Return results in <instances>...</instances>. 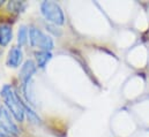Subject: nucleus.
Wrapping results in <instances>:
<instances>
[{
	"label": "nucleus",
	"instance_id": "5",
	"mask_svg": "<svg viewBox=\"0 0 149 137\" xmlns=\"http://www.w3.org/2000/svg\"><path fill=\"white\" fill-rule=\"evenodd\" d=\"M22 61V50L19 46H14L10 48L7 58V65L9 67H17Z\"/></svg>",
	"mask_w": 149,
	"mask_h": 137
},
{
	"label": "nucleus",
	"instance_id": "7",
	"mask_svg": "<svg viewBox=\"0 0 149 137\" xmlns=\"http://www.w3.org/2000/svg\"><path fill=\"white\" fill-rule=\"evenodd\" d=\"M12 39V28L8 24L0 26V45L6 46Z\"/></svg>",
	"mask_w": 149,
	"mask_h": 137
},
{
	"label": "nucleus",
	"instance_id": "11",
	"mask_svg": "<svg viewBox=\"0 0 149 137\" xmlns=\"http://www.w3.org/2000/svg\"><path fill=\"white\" fill-rule=\"evenodd\" d=\"M0 53H1V50H0Z\"/></svg>",
	"mask_w": 149,
	"mask_h": 137
},
{
	"label": "nucleus",
	"instance_id": "2",
	"mask_svg": "<svg viewBox=\"0 0 149 137\" xmlns=\"http://www.w3.org/2000/svg\"><path fill=\"white\" fill-rule=\"evenodd\" d=\"M42 14L45 16V19L54 24H63L65 21L64 13L60 8V6L54 1H44L40 5Z\"/></svg>",
	"mask_w": 149,
	"mask_h": 137
},
{
	"label": "nucleus",
	"instance_id": "6",
	"mask_svg": "<svg viewBox=\"0 0 149 137\" xmlns=\"http://www.w3.org/2000/svg\"><path fill=\"white\" fill-rule=\"evenodd\" d=\"M36 71V65L34 61L31 60H28L24 62V65L22 66L21 68V78L23 80V82H28L30 81L31 76L34 75V73Z\"/></svg>",
	"mask_w": 149,
	"mask_h": 137
},
{
	"label": "nucleus",
	"instance_id": "8",
	"mask_svg": "<svg viewBox=\"0 0 149 137\" xmlns=\"http://www.w3.org/2000/svg\"><path fill=\"white\" fill-rule=\"evenodd\" d=\"M51 58H52V54L49 51H40V52L36 53V60H37L38 67L44 68L46 66V64L51 60Z\"/></svg>",
	"mask_w": 149,
	"mask_h": 137
},
{
	"label": "nucleus",
	"instance_id": "9",
	"mask_svg": "<svg viewBox=\"0 0 149 137\" xmlns=\"http://www.w3.org/2000/svg\"><path fill=\"white\" fill-rule=\"evenodd\" d=\"M27 39H28V29L26 26H21L19 29V35H17V42L20 46L24 45L27 43Z\"/></svg>",
	"mask_w": 149,
	"mask_h": 137
},
{
	"label": "nucleus",
	"instance_id": "3",
	"mask_svg": "<svg viewBox=\"0 0 149 137\" xmlns=\"http://www.w3.org/2000/svg\"><path fill=\"white\" fill-rule=\"evenodd\" d=\"M29 39H30V44L34 47H38L42 51H49L53 48V40L46 36L44 33H42L40 30H38L36 28H31L29 31Z\"/></svg>",
	"mask_w": 149,
	"mask_h": 137
},
{
	"label": "nucleus",
	"instance_id": "1",
	"mask_svg": "<svg viewBox=\"0 0 149 137\" xmlns=\"http://www.w3.org/2000/svg\"><path fill=\"white\" fill-rule=\"evenodd\" d=\"M1 97L3 98L5 104L7 106V109L12 113V115L17 120V121H23L24 119V105L21 103L19 96L16 95L15 90L10 85H3L1 90Z\"/></svg>",
	"mask_w": 149,
	"mask_h": 137
},
{
	"label": "nucleus",
	"instance_id": "4",
	"mask_svg": "<svg viewBox=\"0 0 149 137\" xmlns=\"http://www.w3.org/2000/svg\"><path fill=\"white\" fill-rule=\"evenodd\" d=\"M0 131L8 136L19 134V129L13 122L9 111L5 106H0Z\"/></svg>",
	"mask_w": 149,
	"mask_h": 137
},
{
	"label": "nucleus",
	"instance_id": "10",
	"mask_svg": "<svg viewBox=\"0 0 149 137\" xmlns=\"http://www.w3.org/2000/svg\"><path fill=\"white\" fill-rule=\"evenodd\" d=\"M1 5H2V1H1V0H0V6H1Z\"/></svg>",
	"mask_w": 149,
	"mask_h": 137
}]
</instances>
